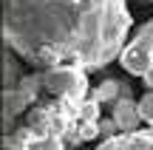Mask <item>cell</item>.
I'll return each instance as SVG.
<instances>
[{"label":"cell","instance_id":"6da1fadb","mask_svg":"<svg viewBox=\"0 0 153 150\" xmlns=\"http://www.w3.org/2000/svg\"><path fill=\"white\" fill-rule=\"evenodd\" d=\"M125 0H3V40L31 65L97 68L122 57Z\"/></svg>","mask_w":153,"mask_h":150},{"label":"cell","instance_id":"7a4b0ae2","mask_svg":"<svg viewBox=\"0 0 153 150\" xmlns=\"http://www.w3.org/2000/svg\"><path fill=\"white\" fill-rule=\"evenodd\" d=\"M43 85L51 91V94L62 96V99L79 105L85 99V91H88V82H85V74L74 65H60V68H51V71L43 74Z\"/></svg>","mask_w":153,"mask_h":150},{"label":"cell","instance_id":"3957f363","mask_svg":"<svg viewBox=\"0 0 153 150\" xmlns=\"http://www.w3.org/2000/svg\"><path fill=\"white\" fill-rule=\"evenodd\" d=\"M119 62L128 74H136V77H145L153 68V20L139 28L136 37L125 45Z\"/></svg>","mask_w":153,"mask_h":150},{"label":"cell","instance_id":"277c9868","mask_svg":"<svg viewBox=\"0 0 153 150\" xmlns=\"http://www.w3.org/2000/svg\"><path fill=\"white\" fill-rule=\"evenodd\" d=\"M97 150H153V128L133 130V133H116L105 139Z\"/></svg>","mask_w":153,"mask_h":150},{"label":"cell","instance_id":"5b68a950","mask_svg":"<svg viewBox=\"0 0 153 150\" xmlns=\"http://www.w3.org/2000/svg\"><path fill=\"white\" fill-rule=\"evenodd\" d=\"M114 122L119 125L122 133H133L136 125L142 122V113H139V105H133L131 99H119L114 108Z\"/></svg>","mask_w":153,"mask_h":150},{"label":"cell","instance_id":"8992f818","mask_svg":"<svg viewBox=\"0 0 153 150\" xmlns=\"http://www.w3.org/2000/svg\"><path fill=\"white\" fill-rule=\"evenodd\" d=\"M28 150H62V139L57 133H45V136H34L28 142Z\"/></svg>","mask_w":153,"mask_h":150},{"label":"cell","instance_id":"52a82bcc","mask_svg":"<svg viewBox=\"0 0 153 150\" xmlns=\"http://www.w3.org/2000/svg\"><path fill=\"white\" fill-rule=\"evenodd\" d=\"M116 94H119V82L108 79V82H102L97 88V96H94V99H97V102H108V99H114Z\"/></svg>","mask_w":153,"mask_h":150},{"label":"cell","instance_id":"ba28073f","mask_svg":"<svg viewBox=\"0 0 153 150\" xmlns=\"http://www.w3.org/2000/svg\"><path fill=\"white\" fill-rule=\"evenodd\" d=\"M79 113H82V122H94V119L99 116V102L97 99H88L79 105Z\"/></svg>","mask_w":153,"mask_h":150},{"label":"cell","instance_id":"9c48e42d","mask_svg":"<svg viewBox=\"0 0 153 150\" xmlns=\"http://www.w3.org/2000/svg\"><path fill=\"white\" fill-rule=\"evenodd\" d=\"M139 113H142L145 122L153 125V91H150V94H145L142 99H139Z\"/></svg>","mask_w":153,"mask_h":150},{"label":"cell","instance_id":"30bf717a","mask_svg":"<svg viewBox=\"0 0 153 150\" xmlns=\"http://www.w3.org/2000/svg\"><path fill=\"white\" fill-rule=\"evenodd\" d=\"M97 136H99V125H94V122H82L79 125V139L82 142H91Z\"/></svg>","mask_w":153,"mask_h":150},{"label":"cell","instance_id":"8fae6325","mask_svg":"<svg viewBox=\"0 0 153 150\" xmlns=\"http://www.w3.org/2000/svg\"><path fill=\"white\" fill-rule=\"evenodd\" d=\"M116 130H119V125L114 122V119H111V122H99V133H105L111 139V136H116Z\"/></svg>","mask_w":153,"mask_h":150},{"label":"cell","instance_id":"7c38bea8","mask_svg":"<svg viewBox=\"0 0 153 150\" xmlns=\"http://www.w3.org/2000/svg\"><path fill=\"white\" fill-rule=\"evenodd\" d=\"M3 150H28V145H23V142H11V139H6V142H3Z\"/></svg>","mask_w":153,"mask_h":150},{"label":"cell","instance_id":"4fadbf2b","mask_svg":"<svg viewBox=\"0 0 153 150\" xmlns=\"http://www.w3.org/2000/svg\"><path fill=\"white\" fill-rule=\"evenodd\" d=\"M145 82H148V88H153V68H150L148 74H145Z\"/></svg>","mask_w":153,"mask_h":150}]
</instances>
